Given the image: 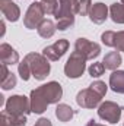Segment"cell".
Instances as JSON below:
<instances>
[{
    "label": "cell",
    "instance_id": "cell-1",
    "mask_svg": "<svg viewBox=\"0 0 124 126\" xmlns=\"http://www.w3.org/2000/svg\"><path fill=\"white\" fill-rule=\"evenodd\" d=\"M63 88L56 81L47 82L31 91V111L35 114H41L47 110L50 104H56L62 100Z\"/></svg>",
    "mask_w": 124,
    "mask_h": 126
},
{
    "label": "cell",
    "instance_id": "cell-2",
    "mask_svg": "<svg viewBox=\"0 0 124 126\" xmlns=\"http://www.w3.org/2000/svg\"><path fill=\"white\" fill-rule=\"evenodd\" d=\"M80 0H59V9L54 15L59 31H66L74 25V15L79 13Z\"/></svg>",
    "mask_w": 124,
    "mask_h": 126
},
{
    "label": "cell",
    "instance_id": "cell-3",
    "mask_svg": "<svg viewBox=\"0 0 124 126\" xmlns=\"http://www.w3.org/2000/svg\"><path fill=\"white\" fill-rule=\"evenodd\" d=\"M24 59L28 62L29 67H31L32 76L37 81H44L50 75L51 66L48 63V59L44 54H39V53H28Z\"/></svg>",
    "mask_w": 124,
    "mask_h": 126
},
{
    "label": "cell",
    "instance_id": "cell-4",
    "mask_svg": "<svg viewBox=\"0 0 124 126\" xmlns=\"http://www.w3.org/2000/svg\"><path fill=\"white\" fill-rule=\"evenodd\" d=\"M7 116H28L31 111V100L25 95H12L4 103V110Z\"/></svg>",
    "mask_w": 124,
    "mask_h": 126
},
{
    "label": "cell",
    "instance_id": "cell-5",
    "mask_svg": "<svg viewBox=\"0 0 124 126\" xmlns=\"http://www.w3.org/2000/svg\"><path fill=\"white\" fill-rule=\"evenodd\" d=\"M85 69H86V57L74 50L70 54V57L67 59L66 64H64L66 76L70 78V79H77V78H80L83 75Z\"/></svg>",
    "mask_w": 124,
    "mask_h": 126
},
{
    "label": "cell",
    "instance_id": "cell-6",
    "mask_svg": "<svg viewBox=\"0 0 124 126\" xmlns=\"http://www.w3.org/2000/svg\"><path fill=\"white\" fill-rule=\"evenodd\" d=\"M121 113H123V107L118 106L114 101H104L98 107V116L102 120L108 122V123H117V122H120Z\"/></svg>",
    "mask_w": 124,
    "mask_h": 126
},
{
    "label": "cell",
    "instance_id": "cell-7",
    "mask_svg": "<svg viewBox=\"0 0 124 126\" xmlns=\"http://www.w3.org/2000/svg\"><path fill=\"white\" fill-rule=\"evenodd\" d=\"M44 7L39 1H34L32 4H29L25 16H24V25L28 30H35L41 25V22L44 21Z\"/></svg>",
    "mask_w": 124,
    "mask_h": 126
},
{
    "label": "cell",
    "instance_id": "cell-8",
    "mask_svg": "<svg viewBox=\"0 0 124 126\" xmlns=\"http://www.w3.org/2000/svg\"><path fill=\"white\" fill-rule=\"evenodd\" d=\"M101 100H102V95L98 94L91 87L79 91L76 95V103L82 109H95L101 104Z\"/></svg>",
    "mask_w": 124,
    "mask_h": 126
},
{
    "label": "cell",
    "instance_id": "cell-9",
    "mask_svg": "<svg viewBox=\"0 0 124 126\" xmlns=\"http://www.w3.org/2000/svg\"><path fill=\"white\" fill-rule=\"evenodd\" d=\"M74 50L86 57V60H93L101 54V46L98 43H92L88 38H77L74 43Z\"/></svg>",
    "mask_w": 124,
    "mask_h": 126
},
{
    "label": "cell",
    "instance_id": "cell-10",
    "mask_svg": "<svg viewBox=\"0 0 124 126\" xmlns=\"http://www.w3.org/2000/svg\"><path fill=\"white\" fill-rule=\"evenodd\" d=\"M67 50H69V41H67L66 38H62V40H57L54 44L44 47L42 54H44L48 60L56 62V60H60V59H62L63 56L66 54Z\"/></svg>",
    "mask_w": 124,
    "mask_h": 126
},
{
    "label": "cell",
    "instance_id": "cell-11",
    "mask_svg": "<svg viewBox=\"0 0 124 126\" xmlns=\"http://www.w3.org/2000/svg\"><path fill=\"white\" fill-rule=\"evenodd\" d=\"M0 10L9 22H16L21 18V9L12 0H0Z\"/></svg>",
    "mask_w": 124,
    "mask_h": 126
},
{
    "label": "cell",
    "instance_id": "cell-12",
    "mask_svg": "<svg viewBox=\"0 0 124 126\" xmlns=\"http://www.w3.org/2000/svg\"><path fill=\"white\" fill-rule=\"evenodd\" d=\"M108 13H110V9L107 7V4L98 1V3H93L92 4V9L89 12V19L92 21L93 24L99 25V24H104L107 21Z\"/></svg>",
    "mask_w": 124,
    "mask_h": 126
},
{
    "label": "cell",
    "instance_id": "cell-13",
    "mask_svg": "<svg viewBox=\"0 0 124 126\" xmlns=\"http://www.w3.org/2000/svg\"><path fill=\"white\" fill-rule=\"evenodd\" d=\"M0 62L4 64H16L19 63V54L10 44L3 43L0 46Z\"/></svg>",
    "mask_w": 124,
    "mask_h": 126
},
{
    "label": "cell",
    "instance_id": "cell-14",
    "mask_svg": "<svg viewBox=\"0 0 124 126\" xmlns=\"http://www.w3.org/2000/svg\"><path fill=\"white\" fill-rule=\"evenodd\" d=\"M0 70H1V75H0V87H1L4 91L15 88V87H16V82H18L16 75L12 73V72H9V70H7V64H4V63H1Z\"/></svg>",
    "mask_w": 124,
    "mask_h": 126
},
{
    "label": "cell",
    "instance_id": "cell-15",
    "mask_svg": "<svg viewBox=\"0 0 124 126\" xmlns=\"http://www.w3.org/2000/svg\"><path fill=\"white\" fill-rule=\"evenodd\" d=\"M104 66H105V69H108V70H117L118 67H120V64L123 63V59H121V54H120V51H110V53H107L105 56H104Z\"/></svg>",
    "mask_w": 124,
    "mask_h": 126
},
{
    "label": "cell",
    "instance_id": "cell-16",
    "mask_svg": "<svg viewBox=\"0 0 124 126\" xmlns=\"http://www.w3.org/2000/svg\"><path fill=\"white\" fill-rule=\"evenodd\" d=\"M110 87L114 93L124 94V70H114L110 75Z\"/></svg>",
    "mask_w": 124,
    "mask_h": 126
},
{
    "label": "cell",
    "instance_id": "cell-17",
    "mask_svg": "<svg viewBox=\"0 0 124 126\" xmlns=\"http://www.w3.org/2000/svg\"><path fill=\"white\" fill-rule=\"evenodd\" d=\"M73 116H74V110H73L69 104L62 103V104H59V106L56 107V117H57L60 122H63V123L72 120Z\"/></svg>",
    "mask_w": 124,
    "mask_h": 126
},
{
    "label": "cell",
    "instance_id": "cell-18",
    "mask_svg": "<svg viewBox=\"0 0 124 126\" xmlns=\"http://www.w3.org/2000/svg\"><path fill=\"white\" fill-rule=\"evenodd\" d=\"M56 30H57V27H56L54 22L50 21V19H44V21L41 22V25L37 28L39 37H42V38H51V37L54 35Z\"/></svg>",
    "mask_w": 124,
    "mask_h": 126
},
{
    "label": "cell",
    "instance_id": "cell-19",
    "mask_svg": "<svg viewBox=\"0 0 124 126\" xmlns=\"http://www.w3.org/2000/svg\"><path fill=\"white\" fill-rule=\"evenodd\" d=\"M110 16L115 24H124V4L112 3L110 6Z\"/></svg>",
    "mask_w": 124,
    "mask_h": 126
},
{
    "label": "cell",
    "instance_id": "cell-20",
    "mask_svg": "<svg viewBox=\"0 0 124 126\" xmlns=\"http://www.w3.org/2000/svg\"><path fill=\"white\" fill-rule=\"evenodd\" d=\"M41 4L47 15H56L59 9V0H41Z\"/></svg>",
    "mask_w": 124,
    "mask_h": 126
},
{
    "label": "cell",
    "instance_id": "cell-21",
    "mask_svg": "<svg viewBox=\"0 0 124 126\" xmlns=\"http://www.w3.org/2000/svg\"><path fill=\"white\" fill-rule=\"evenodd\" d=\"M18 72H19V75H21V78H22L24 81H28L32 76L31 67H29V64H28V62H26L25 59L21 63H18Z\"/></svg>",
    "mask_w": 124,
    "mask_h": 126
},
{
    "label": "cell",
    "instance_id": "cell-22",
    "mask_svg": "<svg viewBox=\"0 0 124 126\" xmlns=\"http://www.w3.org/2000/svg\"><path fill=\"white\" fill-rule=\"evenodd\" d=\"M89 75L92 76V78H99V76H102L104 75V72H105V66H104V63L102 62H95L92 63L91 66H89Z\"/></svg>",
    "mask_w": 124,
    "mask_h": 126
},
{
    "label": "cell",
    "instance_id": "cell-23",
    "mask_svg": "<svg viewBox=\"0 0 124 126\" xmlns=\"http://www.w3.org/2000/svg\"><path fill=\"white\" fill-rule=\"evenodd\" d=\"M114 38H115V32L114 31H105L101 35V41L107 47H114Z\"/></svg>",
    "mask_w": 124,
    "mask_h": 126
},
{
    "label": "cell",
    "instance_id": "cell-24",
    "mask_svg": "<svg viewBox=\"0 0 124 126\" xmlns=\"http://www.w3.org/2000/svg\"><path fill=\"white\" fill-rule=\"evenodd\" d=\"M114 48L117 51H124V31L115 32V38H114Z\"/></svg>",
    "mask_w": 124,
    "mask_h": 126
},
{
    "label": "cell",
    "instance_id": "cell-25",
    "mask_svg": "<svg viewBox=\"0 0 124 126\" xmlns=\"http://www.w3.org/2000/svg\"><path fill=\"white\" fill-rule=\"evenodd\" d=\"M91 9H92V1L91 0H80L79 1V15L86 16V15H89Z\"/></svg>",
    "mask_w": 124,
    "mask_h": 126
},
{
    "label": "cell",
    "instance_id": "cell-26",
    "mask_svg": "<svg viewBox=\"0 0 124 126\" xmlns=\"http://www.w3.org/2000/svg\"><path fill=\"white\" fill-rule=\"evenodd\" d=\"M89 87H91L92 90H95L98 94H101L102 97L107 94V90H108V88H107V84H105V82H102V81H93Z\"/></svg>",
    "mask_w": 124,
    "mask_h": 126
},
{
    "label": "cell",
    "instance_id": "cell-27",
    "mask_svg": "<svg viewBox=\"0 0 124 126\" xmlns=\"http://www.w3.org/2000/svg\"><path fill=\"white\" fill-rule=\"evenodd\" d=\"M7 119H9V122H10L12 126H25L26 125V116H7Z\"/></svg>",
    "mask_w": 124,
    "mask_h": 126
},
{
    "label": "cell",
    "instance_id": "cell-28",
    "mask_svg": "<svg viewBox=\"0 0 124 126\" xmlns=\"http://www.w3.org/2000/svg\"><path fill=\"white\" fill-rule=\"evenodd\" d=\"M34 126H53V125H51V120H50V119H47V117H41V119L37 120V123H35Z\"/></svg>",
    "mask_w": 124,
    "mask_h": 126
},
{
    "label": "cell",
    "instance_id": "cell-29",
    "mask_svg": "<svg viewBox=\"0 0 124 126\" xmlns=\"http://www.w3.org/2000/svg\"><path fill=\"white\" fill-rule=\"evenodd\" d=\"M0 126H12L10 122H9V119H7V116L4 114V111L0 114Z\"/></svg>",
    "mask_w": 124,
    "mask_h": 126
},
{
    "label": "cell",
    "instance_id": "cell-30",
    "mask_svg": "<svg viewBox=\"0 0 124 126\" xmlns=\"http://www.w3.org/2000/svg\"><path fill=\"white\" fill-rule=\"evenodd\" d=\"M86 126H105V125H101V123H98V122H95V120H89Z\"/></svg>",
    "mask_w": 124,
    "mask_h": 126
},
{
    "label": "cell",
    "instance_id": "cell-31",
    "mask_svg": "<svg viewBox=\"0 0 124 126\" xmlns=\"http://www.w3.org/2000/svg\"><path fill=\"white\" fill-rule=\"evenodd\" d=\"M0 27H1V34H0V35L3 37V35H4V21H1V22H0Z\"/></svg>",
    "mask_w": 124,
    "mask_h": 126
},
{
    "label": "cell",
    "instance_id": "cell-32",
    "mask_svg": "<svg viewBox=\"0 0 124 126\" xmlns=\"http://www.w3.org/2000/svg\"><path fill=\"white\" fill-rule=\"evenodd\" d=\"M121 3H123V4H124V0H121Z\"/></svg>",
    "mask_w": 124,
    "mask_h": 126
}]
</instances>
